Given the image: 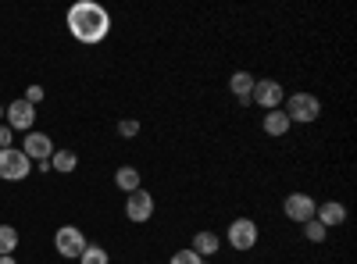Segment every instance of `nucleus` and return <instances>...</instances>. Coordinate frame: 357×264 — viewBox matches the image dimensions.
<instances>
[{"label":"nucleus","mask_w":357,"mask_h":264,"mask_svg":"<svg viewBox=\"0 0 357 264\" xmlns=\"http://www.w3.org/2000/svg\"><path fill=\"white\" fill-rule=\"evenodd\" d=\"M68 33L86 43V47H93L100 40H107L111 33V15L104 4H97V0H79V4L68 8Z\"/></svg>","instance_id":"nucleus-1"},{"label":"nucleus","mask_w":357,"mask_h":264,"mask_svg":"<svg viewBox=\"0 0 357 264\" xmlns=\"http://www.w3.org/2000/svg\"><path fill=\"white\" fill-rule=\"evenodd\" d=\"M282 111H286V118L289 122H301V125H311L321 118V104L314 93H289L282 100Z\"/></svg>","instance_id":"nucleus-2"},{"label":"nucleus","mask_w":357,"mask_h":264,"mask_svg":"<svg viewBox=\"0 0 357 264\" xmlns=\"http://www.w3.org/2000/svg\"><path fill=\"white\" fill-rule=\"evenodd\" d=\"M33 175V161H29L18 146H8V150H0V179L4 183H22Z\"/></svg>","instance_id":"nucleus-3"},{"label":"nucleus","mask_w":357,"mask_h":264,"mask_svg":"<svg viewBox=\"0 0 357 264\" xmlns=\"http://www.w3.org/2000/svg\"><path fill=\"white\" fill-rule=\"evenodd\" d=\"M86 247H89V240H86V232H82L79 225H61V228H57V236H54V250L61 254V257L79 261Z\"/></svg>","instance_id":"nucleus-4"},{"label":"nucleus","mask_w":357,"mask_h":264,"mask_svg":"<svg viewBox=\"0 0 357 264\" xmlns=\"http://www.w3.org/2000/svg\"><path fill=\"white\" fill-rule=\"evenodd\" d=\"M257 236H261V228H257V222H254V218H236V222L225 228L229 247H232V250H240V254L254 250V247H257Z\"/></svg>","instance_id":"nucleus-5"},{"label":"nucleus","mask_w":357,"mask_h":264,"mask_svg":"<svg viewBox=\"0 0 357 264\" xmlns=\"http://www.w3.org/2000/svg\"><path fill=\"white\" fill-rule=\"evenodd\" d=\"M282 100H286L282 82H275V79H257V82H254L250 104H257V107H264V111H275V107H282Z\"/></svg>","instance_id":"nucleus-6"},{"label":"nucleus","mask_w":357,"mask_h":264,"mask_svg":"<svg viewBox=\"0 0 357 264\" xmlns=\"http://www.w3.org/2000/svg\"><path fill=\"white\" fill-rule=\"evenodd\" d=\"M4 118H8V129H11V132H33V125H36V107L18 97V100H11V104L4 107Z\"/></svg>","instance_id":"nucleus-7"},{"label":"nucleus","mask_w":357,"mask_h":264,"mask_svg":"<svg viewBox=\"0 0 357 264\" xmlns=\"http://www.w3.org/2000/svg\"><path fill=\"white\" fill-rule=\"evenodd\" d=\"M314 208H318V200L307 196V193H289V196L282 200V215H286L289 222H296V225L311 222V218H314Z\"/></svg>","instance_id":"nucleus-8"},{"label":"nucleus","mask_w":357,"mask_h":264,"mask_svg":"<svg viewBox=\"0 0 357 264\" xmlns=\"http://www.w3.org/2000/svg\"><path fill=\"white\" fill-rule=\"evenodd\" d=\"M126 218H129V222H136V225L151 222V218H154V196L146 193V189L129 193V196H126Z\"/></svg>","instance_id":"nucleus-9"},{"label":"nucleus","mask_w":357,"mask_h":264,"mask_svg":"<svg viewBox=\"0 0 357 264\" xmlns=\"http://www.w3.org/2000/svg\"><path fill=\"white\" fill-rule=\"evenodd\" d=\"M22 154L29 157V161H50V154H54V143H50V136L47 132H25V139H22Z\"/></svg>","instance_id":"nucleus-10"},{"label":"nucleus","mask_w":357,"mask_h":264,"mask_svg":"<svg viewBox=\"0 0 357 264\" xmlns=\"http://www.w3.org/2000/svg\"><path fill=\"white\" fill-rule=\"evenodd\" d=\"M314 222H321L325 228H336V225L347 222V208H343L340 200H321L318 208H314Z\"/></svg>","instance_id":"nucleus-11"},{"label":"nucleus","mask_w":357,"mask_h":264,"mask_svg":"<svg viewBox=\"0 0 357 264\" xmlns=\"http://www.w3.org/2000/svg\"><path fill=\"white\" fill-rule=\"evenodd\" d=\"M190 250H193V254H200V257L207 261V257H215V254L222 250V240L215 236V232H207V228H200L197 236H193V247H190Z\"/></svg>","instance_id":"nucleus-12"},{"label":"nucleus","mask_w":357,"mask_h":264,"mask_svg":"<svg viewBox=\"0 0 357 264\" xmlns=\"http://www.w3.org/2000/svg\"><path fill=\"white\" fill-rule=\"evenodd\" d=\"M254 82H257V79H254L250 72H236V75L229 79V90L236 93V100H240L243 107L250 104V93H254Z\"/></svg>","instance_id":"nucleus-13"},{"label":"nucleus","mask_w":357,"mask_h":264,"mask_svg":"<svg viewBox=\"0 0 357 264\" xmlns=\"http://www.w3.org/2000/svg\"><path fill=\"white\" fill-rule=\"evenodd\" d=\"M139 183H143V175H139V171H136L132 164H122V168L114 171V186L122 189L126 196H129V193H136V189H143Z\"/></svg>","instance_id":"nucleus-14"},{"label":"nucleus","mask_w":357,"mask_h":264,"mask_svg":"<svg viewBox=\"0 0 357 264\" xmlns=\"http://www.w3.org/2000/svg\"><path fill=\"white\" fill-rule=\"evenodd\" d=\"M261 125H264V132H268V136H286V132L293 129V122L286 118V111H282V107H275V111H268Z\"/></svg>","instance_id":"nucleus-15"},{"label":"nucleus","mask_w":357,"mask_h":264,"mask_svg":"<svg viewBox=\"0 0 357 264\" xmlns=\"http://www.w3.org/2000/svg\"><path fill=\"white\" fill-rule=\"evenodd\" d=\"M75 164H79V157H75L72 150H54V154H50V171H57V175L75 171Z\"/></svg>","instance_id":"nucleus-16"},{"label":"nucleus","mask_w":357,"mask_h":264,"mask_svg":"<svg viewBox=\"0 0 357 264\" xmlns=\"http://www.w3.org/2000/svg\"><path fill=\"white\" fill-rule=\"evenodd\" d=\"M18 250V228L15 225H0V257H11Z\"/></svg>","instance_id":"nucleus-17"},{"label":"nucleus","mask_w":357,"mask_h":264,"mask_svg":"<svg viewBox=\"0 0 357 264\" xmlns=\"http://www.w3.org/2000/svg\"><path fill=\"white\" fill-rule=\"evenodd\" d=\"M111 257H107V250L104 247H97V243H89L86 250H82V257H79V264H107Z\"/></svg>","instance_id":"nucleus-18"},{"label":"nucleus","mask_w":357,"mask_h":264,"mask_svg":"<svg viewBox=\"0 0 357 264\" xmlns=\"http://www.w3.org/2000/svg\"><path fill=\"white\" fill-rule=\"evenodd\" d=\"M304 236H307V243H325V236H329V228H325L321 222H304Z\"/></svg>","instance_id":"nucleus-19"},{"label":"nucleus","mask_w":357,"mask_h":264,"mask_svg":"<svg viewBox=\"0 0 357 264\" xmlns=\"http://www.w3.org/2000/svg\"><path fill=\"white\" fill-rule=\"evenodd\" d=\"M168 264H204V257H200V254H193L190 247H183V250H175V254H172V261H168Z\"/></svg>","instance_id":"nucleus-20"},{"label":"nucleus","mask_w":357,"mask_h":264,"mask_svg":"<svg viewBox=\"0 0 357 264\" xmlns=\"http://www.w3.org/2000/svg\"><path fill=\"white\" fill-rule=\"evenodd\" d=\"M118 136H122V139L139 136V122H136V118H122V122H118Z\"/></svg>","instance_id":"nucleus-21"},{"label":"nucleus","mask_w":357,"mask_h":264,"mask_svg":"<svg viewBox=\"0 0 357 264\" xmlns=\"http://www.w3.org/2000/svg\"><path fill=\"white\" fill-rule=\"evenodd\" d=\"M22 100H29V104L36 107V104L43 100V86H25V97H22Z\"/></svg>","instance_id":"nucleus-22"},{"label":"nucleus","mask_w":357,"mask_h":264,"mask_svg":"<svg viewBox=\"0 0 357 264\" xmlns=\"http://www.w3.org/2000/svg\"><path fill=\"white\" fill-rule=\"evenodd\" d=\"M11 139H15V132H11L8 125H0V150H8V146H11Z\"/></svg>","instance_id":"nucleus-23"},{"label":"nucleus","mask_w":357,"mask_h":264,"mask_svg":"<svg viewBox=\"0 0 357 264\" xmlns=\"http://www.w3.org/2000/svg\"><path fill=\"white\" fill-rule=\"evenodd\" d=\"M0 264H15V257H0Z\"/></svg>","instance_id":"nucleus-24"},{"label":"nucleus","mask_w":357,"mask_h":264,"mask_svg":"<svg viewBox=\"0 0 357 264\" xmlns=\"http://www.w3.org/2000/svg\"><path fill=\"white\" fill-rule=\"evenodd\" d=\"M0 118H4V104H0Z\"/></svg>","instance_id":"nucleus-25"}]
</instances>
